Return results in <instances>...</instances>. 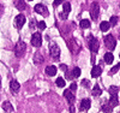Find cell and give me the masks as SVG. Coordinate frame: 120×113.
Wrapping results in <instances>:
<instances>
[{
    "label": "cell",
    "mask_w": 120,
    "mask_h": 113,
    "mask_svg": "<svg viewBox=\"0 0 120 113\" xmlns=\"http://www.w3.org/2000/svg\"><path fill=\"white\" fill-rule=\"evenodd\" d=\"M25 51H26V45H25V42H23L22 40H19L18 42L16 43V46H15V55L17 57V58H22L23 55H24V53H25Z\"/></svg>",
    "instance_id": "1"
},
{
    "label": "cell",
    "mask_w": 120,
    "mask_h": 113,
    "mask_svg": "<svg viewBox=\"0 0 120 113\" xmlns=\"http://www.w3.org/2000/svg\"><path fill=\"white\" fill-rule=\"evenodd\" d=\"M49 54H51L52 59L59 60V58H60V47L58 46V43H55V42L49 43Z\"/></svg>",
    "instance_id": "2"
},
{
    "label": "cell",
    "mask_w": 120,
    "mask_h": 113,
    "mask_svg": "<svg viewBox=\"0 0 120 113\" xmlns=\"http://www.w3.org/2000/svg\"><path fill=\"white\" fill-rule=\"evenodd\" d=\"M105 46L109 49V51H114L115 49V47H116V41H115V39L113 37V35H107L106 37H105Z\"/></svg>",
    "instance_id": "3"
},
{
    "label": "cell",
    "mask_w": 120,
    "mask_h": 113,
    "mask_svg": "<svg viewBox=\"0 0 120 113\" xmlns=\"http://www.w3.org/2000/svg\"><path fill=\"white\" fill-rule=\"evenodd\" d=\"M89 48L90 51L93 52V54L98 52V48H100V43H98V40L94 36H90L89 37Z\"/></svg>",
    "instance_id": "4"
},
{
    "label": "cell",
    "mask_w": 120,
    "mask_h": 113,
    "mask_svg": "<svg viewBox=\"0 0 120 113\" xmlns=\"http://www.w3.org/2000/svg\"><path fill=\"white\" fill-rule=\"evenodd\" d=\"M31 45L34 46V47H36V48H38V47H41V45H42V37H41V34L40 33H34L33 34V36H31Z\"/></svg>",
    "instance_id": "5"
},
{
    "label": "cell",
    "mask_w": 120,
    "mask_h": 113,
    "mask_svg": "<svg viewBox=\"0 0 120 113\" xmlns=\"http://www.w3.org/2000/svg\"><path fill=\"white\" fill-rule=\"evenodd\" d=\"M67 46H68V48H70V51H71V53H73V54H77L78 52H79V49H81V47H79V45H78V42L75 40V39H71L67 42Z\"/></svg>",
    "instance_id": "6"
},
{
    "label": "cell",
    "mask_w": 120,
    "mask_h": 113,
    "mask_svg": "<svg viewBox=\"0 0 120 113\" xmlns=\"http://www.w3.org/2000/svg\"><path fill=\"white\" fill-rule=\"evenodd\" d=\"M98 15H100V6L97 3H93L91 8H90V17L93 20H96L98 18Z\"/></svg>",
    "instance_id": "7"
},
{
    "label": "cell",
    "mask_w": 120,
    "mask_h": 113,
    "mask_svg": "<svg viewBox=\"0 0 120 113\" xmlns=\"http://www.w3.org/2000/svg\"><path fill=\"white\" fill-rule=\"evenodd\" d=\"M34 11H35L36 13H40L41 16H46V17L49 15L48 8H47L43 4H36V5H35V7H34Z\"/></svg>",
    "instance_id": "8"
},
{
    "label": "cell",
    "mask_w": 120,
    "mask_h": 113,
    "mask_svg": "<svg viewBox=\"0 0 120 113\" xmlns=\"http://www.w3.org/2000/svg\"><path fill=\"white\" fill-rule=\"evenodd\" d=\"M13 23H15V28L22 29L23 25L25 24V16H24V15H18V16L15 18Z\"/></svg>",
    "instance_id": "9"
},
{
    "label": "cell",
    "mask_w": 120,
    "mask_h": 113,
    "mask_svg": "<svg viewBox=\"0 0 120 113\" xmlns=\"http://www.w3.org/2000/svg\"><path fill=\"white\" fill-rule=\"evenodd\" d=\"M64 96L66 97L67 102H68V105L70 106H73L75 104V95H73V91H71V89L70 90H65L64 91Z\"/></svg>",
    "instance_id": "10"
},
{
    "label": "cell",
    "mask_w": 120,
    "mask_h": 113,
    "mask_svg": "<svg viewBox=\"0 0 120 113\" xmlns=\"http://www.w3.org/2000/svg\"><path fill=\"white\" fill-rule=\"evenodd\" d=\"M90 106H91V101H90L89 99H83L81 101V106H79V111L81 112H86Z\"/></svg>",
    "instance_id": "11"
},
{
    "label": "cell",
    "mask_w": 120,
    "mask_h": 113,
    "mask_svg": "<svg viewBox=\"0 0 120 113\" xmlns=\"http://www.w3.org/2000/svg\"><path fill=\"white\" fill-rule=\"evenodd\" d=\"M19 88H21V84H19L16 79H12L10 82V89H11L12 94H17L19 91Z\"/></svg>",
    "instance_id": "12"
},
{
    "label": "cell",
    "mask_w": 120,
    "mask_h": 113,
    "mask_svg": "<svg viewBox=\"0 0 120 113\" xmlns=\"http://www.w3.org/2000/svg\"><path fill=\"white\" fill-rule=\"evenodd\" d=\"M46 75L47 76H49V77H53V76H55L56 75V72H58V69H56V66H54V65H49V66H47L46 67Z\"/></svg>",
    "instance_id": "13"
},
{
    "label": "cell",
    "mask_w": 120,
    "mask_h": 113,
    "mask_svg": "<svg viewBox=\"0 0 120 113\" xmlns=\"http://www.w3.org/2000/svg\"><path fill=\"white\" fill-rule=\"evenodd\" d=\"M15 6L17 7L18 11H24V10L26 8V4L24 0H16L15 1Z\"/></svg>",
    "instance_id": "14"
},
{
    "label": "cell",
    "mask_w": 120,
    "mask_h": 113,
    "mask_svg": "<svg viewBox=\"0 0 120 113\" xmlns=\"http://www.w3.org/2000/svg\"><path fill=\"white\" fill-rule=\"evenodd\" d=\"M101 72H102V69H101V66H93V69H91V76L94 77V78H96V77H98L100 75H101Z\"/></svg>",
    "instance_id": "15"
},
{
    "label": "cell",
    "mask_w": 120,
    "mask_h": 113,
    "mask_svg": "<svg viewBox=\"0 0 120 113\" xmlns=\"http://www.w3.org/2000/svg\"><path fill=\"white\" fill-rule=\"evenodd\" d=\"M1 107H3V109H4L5 112H13V111H15V109H13V106L11 105V102H8V101L3 102Z\"/></svg>",
    "instance_id": "16"
},
{
    "label": "cell",
    "mask_w": 120,
    "mask_h": 113,
    "mask_svg": "<svg viewBox=\"0 0 120 113\" xmlns=\"http://www.w3.org/2000/svg\"><path fill=\"white\" fill-rule=\"evenodd\" d=\"M105 61H106V64H113V61H114V55H113V53H111V52H107L106 54H105Z\"/></svg>",
    "instance_id": "17"
},
{
    "label": "cell",
    "mask_w": 120,
    "mask_h": 113,
    "mask_svg": "<svg viewBox=\"0 0 120 113\" xmlns=\"http://www.w3.org/2000/svg\"><path fill=\"white\" fill-rule=\"evenodd\" d=\"M109 105H111L112 107H116L118 104H119V100H118V96L116 95H111V99H109Z\"/></svg>",
    "instance_id": "18"
},
{
    "label": "cell",
    "mask_w": 120,
    "mask_h": 113,
    "mask_svg": "<svg viewBox=\"0 0 120 113\" xmlns=\"http://www.w3.org/2000/svg\"><path fill=\"white\" fill-rule=\"evenodd\" d=\"M43 61H45V59H43V57L40 54V53H36V54L34 55V63H35V64L40 65V64H42Z\"/></svg>",
    "instance_id": "19"
},
{
    "label": "cell",
    "mask_w": 120,
    "mask_h": 113,
    "mask_svg": "<svg viewBox=\"0 0 120 113\" xmlns=\"http://www.w3.org/2000/svg\"><path fill=\"white\" fill-rule=\"evenodd\" d=\"M91 94H93L94 96H100V95L102 94V90H101V88H100L98 84H95V86H94V89H93V91H91Z\"/></svg>",
    "instance_id": "20"
},
{
    "label": "cell",
    "mask_w": 120,
    "mask_h": 113,
    "mask_svg": "<svg viewBox=\"0 0 120 113\" xmlns=\"http://www.w3.org/2000/svg\"><path fill=\"white\" fill-rule=\"evenodd\" d=\"M109 28H111V23H109V22H106V20H103V22L100 24V29H101L102 31H108Z\"/></svg>",
    "instance_id": "21"
},
{
    "label": "cell",
    "mask_w": 120,
    "mask_h": 113,
    "mask_svg": "<svg viewBox=\"0 0 120 113\" xmlns=\"http://www.w3.org/2000/svg\"><path fill=\"white\" fill-rule=\"evenodd\" d=\"M79 27H81L82 29H88V28H90V20H89V19H82L81 23H79Z\"/></svg>",
    "instance_id": "22"
},
{
    "label": "cell",
    "mask_w": 120,
    "mask_h": 113,
    "mask_svg": "<svg viewBox=\"0 0 120 113\" xmlns=\"http://www.w3.org/2000/svg\"><path fill=\"white\" fill-rule=\"evenodd\" d=\"M55 83H56V86H58L59 88H64L65 84H66V81H65L63 77H58L56 81H55Z\"/></svg>",
    "instance_id": "23"
},
{
    "label": "cell",
    "mask_w": 120,
    "mask_h": 113,
    "mask_svg": "<svg viewBox=\"0 0 120 113\" xmlns=\"http://www.w3.org/2000/svg\"><path fill=\"white\" fill-rule=\"evenodd\" d=\"M118 91H119V88L115 87V86H111V87L108 88V93L111 94V95H116Z\"/></svg>",
    "instance_id": "24"
},
{
    "label": "cell",
    "mask_w": 120,
    "mask_h": 113,
    "mask_svg": "<svg viewBox=\"0 0 120 113\" xmlns=\"http://www.w3.org/2000/svg\"><path fill=\"white\" fill-rule=\"evenodd\" d=\"M72 76H73L75 78H77V77L81 76V69H79V67H73V70H72Z\"/></svg>",
    "instance_id": "25"
},
{
    "label": "cell",
    "mask_w": 120,
    "mask_h": 113,
    "mask_svg": "<svg viewBox=\"0 0 120 113\" xmlns=\"http://www.w3.org/2000/svg\"><path fill=\"white\" fill-rule=\"evenodd\" d=\"M63 8H64V12L68 13L70 11H71V4L67 3V1H65V3H64V5H63Z\"/></svg>",
    "instance_id": "26"
},
{
    "label": "cell",
    "mask_w": 120,
    "mask_h": 113,
    "mask_svg": "<svg viewBox=\"0 0 120 113\" xmlns=\"http://www.w3.org/2000/svg\"><path fill=\"white\" fill-rule=\"evenodd\" d=\"M113 111V107L111 106V105H103L102 107H101V112H112Z\"/></svg>",
    "instance_id": "27"
},
{
    "label": "cell",
    "mask_w": 120,
    "mask_h": 113,
    "mask_svg": "<svg viewBox=\"0 0 120 113\" xmlns=\"http://www.w3.org/2000/svg\"><path fill=\"white\" fill-rule=\"evenodd\" d=\"M118 20H119V18L116 17V16H112L111 17V19H109V23H111V25H116V23H118Z\"/></svg>",
    "instance_id": "28"
},
{
    "label": "cell",
    "mask_w": 120,
    "mask_h": 113,
    "mask_svg": "<svg viewBox=\"0 0 120 113\" xmlns=\"http://www.w3.org/2000/svg\"><path fill=\"white\" fill-rule=\"evenodd\" d=\"M119 69H120V64H116L114 67L111 69V71H109V75H114V74H116L118 71H119Z\"/></svg>",
    "instance_id": "29"
},
{
    "label": "cell",
    "mask_w": 120,
    "mask_h": 113,
    "mask_svg": "<svg viewBox=\"0 0 120 113\" xmlns=\"http://www.w3.org/2000/svg\"><path fill=\"white\" fill-rule=\"evenodd\" d=\"M37 28L40 30H45L46 29V22H43V20H41V22L37 23Z\"/></svg>",
    "instance_id": "30"
},
{
    "label": "cell",
    "mask_w": 120,
    "mask_h": 113,
    "mask_svg": "<svg viewBox=\"0 0 120 113\" xmlns=\"http://www.w3.org/2000/svg\"><path fill=\"white\" fill-rule=\"evenodd\" d=\"M64 3H65V0H54L53 6H54V7H58L60 4H64Z\"/></svg>",
    "instance_id": "31"
},
{
    "label": "cell",
    "mask_w": 120,
    "mask_h": 113,
    "mask_svg": "<svg viewBox=\"0 0 120 113\" xmlns=\"http://www.w3.org/2000/svg\"><path fill=\"white\" fill-rule=\"evenodd\" d=\"M82 86L85 87V88H89V87H90V82H89L88 79H83V81H82Z\"/></svg>",
    "instance_id": "32"
},
{
    "label": "cell",
    "mask_w": 120,
    "mask_h": 113,
    "mask_svg": "<svg viewBox=\"0 0 120 113\" xmlns=\"http://www.w3.org/2000/svg\"><path fill=\"white\" fill-rule=\"evenodd\" d=\"M70 89H71V91H73V93L77 90V83H76V82L71 83V86H70Z\"/></svg>",
    "instance_id": "33"
},
{
    "label": "cell",
    "mask_w": 120,
    "mask_h": 113,
    "mask_svg": "<svg viewBox=\"0 0 120 113\" xmlns=\"http://www.w3.org/2000/svg\"><path fill=\"white\" fill-rule=\"evenodd\" d=\"M60 69H61L64 72H66V71H68V67H67V65H65V64H60Z\"/></svg>",
    "instance_id": "34"
},
{
    "label": "cell",
    "mask_w": 120,
    "mask_h": 113,
    "mask_svg": "<svg viewBox=\"0 0 120 113\" xmlns=\"http://www.w3.org/2000/svg\"><path fill=\"white\" fill-rule=\"evenodd\" d=\"M67 13L66 12H63V13H60V18H61V19H67Z\"/></svg>",
    "instance_id": "35"
},
{
    "label": "cell",
    "mask_w": 120,
    "mask_h": 113,
    "mask_svg": "<svg viewBox=\"0 0 120 113\" xmlns=\"http://www.w3.org/2000/svg\"><path fill=\"white\" fill-rule=\"evenodd\" d=\"M30 28H31V29L35 28V22H34V20H31V23H30Z\"/></svg>",
    "instance_id": "36"
},
{
    "label": "cell",
    "mask_w": 120,
    "mask_h": 113,
    "mask_svg": "<svg viewBox=\"0 0 120 113\" xmlns=\"http://www.w3.org/2000/svg\"><path fill=\"white\" fill-rule=\"evenodd\" d=\"M0 86H1V77H0Z\"/></svg>",
    "instance_id": "37"
},
{
    "label": "cell",
    "mask_w": 120,
    "mask_h": 113,
    "mask_svg": "<svg viewBox=\"0 0 120 113\" xmlns=\"http://www.w3.org/2000/svg\"><path fill=\"white\" fill-rule=\"evenodd\" d=\"M28 1H33V0H28Z\"/></svg>",
    "instance_id": "38"
},
{
    "label": "cell",
    "mask_w": 120,
    "mask_h": 113,
    "mask_svg": "<svg viewBox=\"0 0 120 113\" xmlns=\"http://www.w3.org/2000/svg\"><path fill=\"white\" fill-rule=\"evenodd\" d=\"M1 11H3V10H0V12H1Z\"/></svg>",
    "instance_id": "39"
},
{
    "label": "cell",
    "mask_w": 120,
    "mask_h": 113,
    "mask_svg": "<svg viewBox=\"0 0 120 113\" xmlns=\"http://www.w3.org/2000/svg\"><path fill=\"white\" fill-rule=\"evenodd\" d=\"M119 40H120V36H119Z\"/></svg>",
    "instance_id": "40"
},
{
    "label": "cell",
    "mask_w": 120,
    "mask_h": 113,
    "mask_svg": "<svg viewBox=\"0 0 120 113\" xmlns=\"http://www.w3.org/2000/svg\"><path fill=\"white\" fill-rule=\"evenodd\" d=\"M119 58H120V54H119Z\"/></svg>",
    "instance_id": "41"
}]
</instances>
